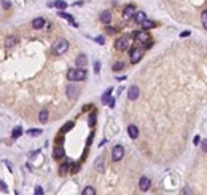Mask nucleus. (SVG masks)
<instances>
[{
    "mask_svg": "<svg viewBox=\"0 0 207 195\" xmlns=\"http://www.w3.org/2000/svg\"><path fill=\"white\" fill-rule=\"evenodd\" d=\"M180 35H182V37H188V35H190V32H188V31H186V32H182Z\"/></svg>",
    "mask_w": 207,
    "mask_h": 195,
    "instance_id": "obj_41",
    "label": "nucleus"
},
{
    "mask_svg": "<svg viewBox=\"0 0 207 195\" xmlns=\"http://www.w3.org/2000/svg\"><path fill=\"white\" fill-rule=\"evenodd\" d=\"M127 98H129L131 101H136L137 98H139V88H137L136 85H132L129 90H127Z\"/></svg>",
    "mask_w": 207,
    "mask_h": 195,
    "instance_id": "obj_11",
    "label": "nucleus"
},
{
    "mask_svg": "<svg viewBox=\"0 0 207 195\" xmlns=\"http://www.w3.org/2000/svg\"><path fill=\"white\" fill-rule=\"evenodd\" d=\"M136 13H137V11H136V5L129 3V5L124 7V10H123V18H124V19H129V18H134Z\"/></svg>",
    "mask_w": 207,
    "mask_h": 195,
    "instance_id": "obj_5",
    "label": "nucleus"
},
{
    "mask_svg": "<svg viewBox=\"0 0 207 195\" xmlns=\"http://www.w3.org/2000/svg\"><path fill=\"white\" fill-rule=\"evenodd\" d=\"M180 195H193V190H191L190 187H183V189L180 190Z\"/></svg>",
    "mask_w": 207,
    "mask_h": 195,
    "instance_id": "obj_28",
    "label": "nucleus"
},
{
    "mask_svg": "<svg viewBox=\"0 0 207 195\" xmlns=\"http://www.w3.org/2000/svg\"><path fill=\"white\" fill-rule=\"evenodd\" d=\"M86 63H88V58H86V54H85V53L78 54L77 59H75V64H77V67H78V69L86 67Z\"/></svg>",
    "mask_w": 207,
    "mask_h": 195,
    "instance_id": "obj_9",
    "label": "nucleus"
},
{
    "mask_svg": "<svg viewBox=\"0 0 207 195\" xmlns=\"http://www.w3.org/2000/svg\"><path fill=\"white\" fill-rule=\"evenodd\" d=\"M2 7L3 8H10L11 7V2H10V0H2Z\"/></svg>",
    "mask_w": 207,
    "mask_h": 195,
    "instance_id": "obj_32",
    "label": "nucleus"
},
{
    "mask_svg": "<svg viewBox=\"0 0 207 195\" xmlns=\"http://www.w3.org/2000/svg\"><path fill=\"white\" fill-rule=\"evenodd\" d=\"M86 69H70V71L67 72V78L70 82H81V80H85L86 78Z\"/></svg>",
    "mask_w": 207,
    "mask_h": 195,
    "instance_id": "obj_1",
    "label": "nucleus"
},
{
    "mask_svg": "<svg viewBox=\"0 0 207 195\" xmlns=\"http://www.w3.org/2000/svg\"><path fill=\"white\" fill-rule=\"evenodd\" d=\"M118 51H124V50H127V46H129V39L127 37H121V39L116 40V43H115Z\"/></svg>",
    "mask_w": 207,
    "mask_h": 195,
    "instance_id": "obj_6",
    "label": "nucleus"
},
{
    "mask_svg": "<svg viewBox=\"0 0 207 195\" xmlns=\"http://www.w3.org/2000/svg\"><path fill=\"white\" fill-rule=\"evenodd\" d=\"M41 133H43V131H41L40 128H32V130H29V134H30V136H40Z\"/></svg>",
    "mask_w": 207,
    "mask_h": 195,
    "instance_id": "obj_26",
    "label": "nucleus"
},
{
    "mask_svg": "<svg viewBox=\"0 0 207 195\" xmlns=\"http://www.w3.org/2000/svg\"><path fill=\"white\" fill-rule=\"evenodd\" d=\"M108 104H110V107H115V99H110Z\"/></svg>",
    "mask_w": 207,
    "mask_h": 195,
    "instance_id": "obj_40",
    "label": "nucleus"
},
{
    "mask_svg": "<svg viewBox=\"0 0 207 195\" xmlns=\"http://www.w3.org/2000/svg\"><path fill=\"white\" fill-rule=\"evenodd\" d=\"M35 195H43V189H41L40 185H37V187H35Z\"/></svg>",
    "mask_w": 207,
    "mask_h": 195,
    "instance_id": "obj_33",
    "label": "nucleus"
},
{
    "mask_svg": "<svg viewBox=\"0 0 207 195\" xmlns=\"http://www.w3.org/2000/svg\"><path fill=\"white\" fill-rule=\"evenodd\" d=\"M142 26H144L145 29H151V27H155V22H153V21H150V19H147Z\"/></svg>",
    "mask_w": 207,
    "mask_h": 195,
    "instance_id": "obj_29",
    "label": "nucleus"
},
{
    "mask_svg": "<svg viewBox=\"0 0 207 195\" xmlns=\"http://www.w3.org/2000/svg\"><path fill=\"white\" fill-rule=\"evenodd\" d=\"M142 56H144V50H142V48H134L131 51V63L132 64L139 63L140 59H142Z\"/></svg>",
    "mask_w": 207,
    "mask_h": 195,
    "instance_id": "obj_7",
    "label": "nucleus"
},
{
    "mask_svg": "<svg viewBox=\"0 0 207 195\" xmlns=\"http://www.w3.org/2000/svg\"><path fill=\"white\" fill-rule=\"evenodd\" d=\"M59 16L61 18H64V19H67V21H70L72 24H75V21H73V18L70 16V15H67V13H62V11H59ZM77 26V24H75Z\"/></svg>",
    "mask_w": 207,
    "mask_h": 195,
    "instance_id": "obj_25",
    "label": "nucleus"
},
{
    "mask_svg": "<svg viewBox=\"0 0 207 195\" xmlns=\"http://www.w3.org/2000/svg\"><path fill=\"white\" fill-rule=\"evenodd\" d=\"M45 26L48 27V22L45 21L43 18H35V19L32 21V27H34V29H43Z\"/></svg>",
    "mask_w": 207,
    "mask_h": 195,
    "instance_id": "obj_10",
    "label": "nucleus"
},
{
    "mask_svg": "<svg viewBox=\"0 0 207 195\" xmlns=\"http://www.w3.org/2000/svg\"><path fill=\"white\" fill-rule=\"evenodd\" d=\"M16 43H18V37L16 35H8L5 39V46L7 48H13Z\"/></svg>",
    "mask_w": 207,
    "mask_h": 195,
    "instance_id": "obj_15",
    "label": "nucleus"
},
{
    "mask_svg": "<svg viewBox=\"0 0 207 195\" xmlns=\"http://www.w3.org/2000/svg\"><path fill=\"white\" fill-rule=\"evenodd\" d=\"M94 72H96V74L100 72V63H99V61H94Z\"/></svg>",
    "mask_w": 207,
    "mask_h": 195,
    "instance_id": "obj_31",
    "label": "nucleus"
},
{
    "mask_svg": "<svg viewBox=\"0 0 207 195\" xmlns=\"http://www.w3.org/2000/svg\"><path fill=\"white\" fill-rule=\"evenodd\" d=\"M201 142V139H199V136H194V144H196V146H197V144H199Z\"/></svg>",
    "mask_w": 207,
    "mask_h": 195,
    "instance_id": "obj_39",
    "label": "nucleus"
},
{
    "mask_svg": "<svg viewBox=\"0 0 207 195\" xmlns=\"http://www.w3.org/2000/svg\"><path fill=\"white\" fill-rule=\"evenodd\" d=\"M201 149H202V152H207V139H204V141H202Z\"/></svg>",
    "mask_w": 207,
    "mask_h": 195,
    "instance_id": "obj_35",
    "label": "nucleus"
},
{
    "mask_svg": "<svg viewBox=\"0 0 207 195\" xmlns=\"http://www.w3.org/2000/svg\"><path fill=\"white\" fill-rule=\"evenodd\" d=\"M110 19H112V13H110L108 10H105V11L100 13V21H102L104 24H108Z\"/></svg>",
    "mask_w": 207,
    "mask_h": 195,
    "instance_id": "obj_16",
    "label": "nucleus"
},
{
    "mask_svg": "<svg viewBox=\"0 0 207 195\" xmlns=\"http://www.w3.org/2000/svg\"><path fill=\"white\" fill-rule=\"evenodd\" d=\"M112 91H113V90H112V88H108V90H107V91H105V93H104V96H102V99H100V101H102V103H104V104H107V103H110V96H112Z\"/></svg>",
    "mask_w": 207,
    "mask_h": 195,
    "instance_id": "obj_19",
    "label": "nucleus"
},
{
    "mask_svg": "<svg viewBox=\"0 0 207 195\" xmlns=\"http://www.w3.org/2000/svg\"><path fill=\"white\" fill-rule=\"evenodd\" d=\"M69 166H70V163H69V162H66L64 165H61V168H59V174H61V176H66L67 171H69Z\"/></svg>",
    "mask_w": 207,
    "mask_h": 195,
    "instance_id": "obj_21",
    "label": "nucleus"
},
{
    "mask_svg": "<svg viewBox=\"0 0 207 195\" xmlns=\"http://www.w3.org/2000/svg\"><path fill=\"white\" fill-rule=\"evenodd\" d=\"M134 37H136V40H137V42H142V43L148 42V32H145V31H139V32H136Z\"/></svg>",
    "mask_w": 207,
    "mask_h": 195,
    "instance_id": "obj_12",
    "label": "nucleus"
},
{
    "mask_svg": "<svg viewBox=\"0 0 207 195\" xmlns=\"http://www.w3.org/2000/svg\"><path fill=\"white\" fill-rule=\"evenodd\" d=\"M21 133H22V128L21 127H16L15 130H13V133H11V139H18L21 136Z\"/></svg>",
    "mask_w": 207,
    "mask_h": 195,
    "instance_id": "obj_22",
    "label": "nucleus"
},
{
    "mask_svg": "<svg viewBox=\"0 0 207 195\" xmlns=\"http://www.w3.org/2000/svg\"><path fill=\"white\" fill-rule=\"evenodd\" d=\"M51 50H53L54 54H64L69 50V42L66 39H57L53 43V48Z\"/></svg>",
    "mask_w": 207,
    "mask_h": 195,
    "instance_id": "obj_2",
    "label": "nucleus"
},
{
    "mask_svg": "<svg viewBox=\"0 0 207 195\" xmlns=\"http://www.w3.org/2000/svg\"><path fill=\"white\" fill-rule=\"evenodd\" d=\"M201 21H202V27L207 29V10H204L201 13Z\"/></svg>",
    "mask_w": 207,
    "mask_h": 195,
    "instance_id": "obj_24",
    "label": "nucleus"
},
{
    "mask_svg": "<svg viewBox=\"0 0 207 195\" xmlns=\"http://www.w3.org/2000/svg\"><path fill=\"white\" fill-rule=\"evenodd\" d=\"M38 120H40V123H46L48 122V110H41V112L38 114Z\"/></svg>",
    "mask_w": 207,
    "mask_h": 195,
    "instance_id": "obj_18",
    "label": "nucleus"
},
{
    "mask_svg": "<svg viewBox=\"0 0 207 195\" xmlns=\"http://www.w3.org/2000/svg\"><path fill=\"white\" fill-rule=\"evenodd\" d=\"M66 91H67L69 99H77L78 95H80V88H78L77 85H72V83H69V85H67Z\"/></svg>",
    "mask_w": 207,
    "mask_h": 195,
    "instance_id": "obj_3",
    "label": "nucleus"
},
{
    "mask_svg": "<svg viewBox=\"0 0 207 195\" xmlns=\"http://www.w3.org/2000/svg\"><path fill=\"white\" fill-rule=\"evenodd\" d=\"M81 195H96V189L93 187V185H88V187H85Z\"/></svg>",
    "mask_w": 207,
    "mask_h": 195,
    "instance_id": "obj_23",
    "label": "nucleus"
},
{
    "mask_svg": "<svg viewBox=\"0 0 207 195\" xmlns=\"http://www.w3.org/2000/svg\"><path fill=\"white\" fill-rule=\"evenodd\" d=\"M2 192H8V189H7V185H5L3 181H2Z\"/></svg>",
    "mask_w": 207,
    "mask_h": 195,
    "instance_id": "obj_38",
    "label": "nucleus"
},
{
    "mask_svg": "<svg viewBox=\"0 0 207 195\" xmlns=\"http://www.w3.org/2000/svg\"><path fill=\"white\" fill-rule=\"evenodd\" d=\"M127 134H129L131 139H137L139 138V128H137L136 125H129V127H127Z\"/></svg>",
    "mask_w": 207,
    "mask_h": 195,
    "instance_id": "obj_13",
    "label": "nucleus"
},
{
    "mask_svg": "<svg viewBox=\"0 0 207 195\" xmlns=\"http://www.w3.org/2000/svg\"><path fill=\"white\" fill-rule=\"evenodd\" d=\"M94 125V114H91V117H89V127H93Z\"/></svg>",
    "mask_w": 207,
    "mask_h": 195,
    "instance_id": "obj_36",
    "label": "nucleus"
},
{
    "mask_svg": "<svg viewBox=\"0 0 207 195\" xmlns=\"http://www.w3.org/2000/svg\"><path fill=\"white\" fill-rule=\"evenodd\" d=\"M54 159H64V149H62V146H59L56 147V150H54Z\"/></svg>",
    "mask_w": 207,
    "mask_h": 195,
    "instance_id": "obj_20",
    "label": "nucleus"
},
{
    "mask_svg": "<svg viewBox=\"0 0 207 195\" xmlns=\"http://www.w3.org/2000/svg\"><path fill=\"white\" fill-rule=\"evenodd\" d=\"M151 187V181L147 178V176H142L140 178V181H139V189L140 190H144V192H147Z\"/></svg>",
    "mask_w": 207,
    "mask_h": 195,
    "instance_id": "obj_8",
    "label": "nucleus"
},
{
    "mask_svg": "<svg viewBox=\"0 0 207 195\" xmlns=\"http://www.w3.org/2000/svg\"><path fill=\"white\" fill-rule=\"evenodd\" d=\"M115 32H116V31H115L113 27H107V34H110V35H112V34H115Z\"/></svg>",
    "mask_w": 207,
    "mask_h": 195,
    "instance_id": "obj_37",
    "label": "nucleus"
},
{
    "mask_svg": "<svg viewBox=\"0 0 207 195\" xmlns=\"http://www.w3.org/2000/svg\"><path fill=\"white\" fill-rule=\"evenodd\" d=\"M134 21L137 22V24H144V22L147 21V15L145 11H137L134 15Z\"/></svg>",
    "mask_w": 207,
    "mask_h": 195,
    "instance_id": "obj_14",
    "label": "nucleus"
},
{
    "mask_svg": "<svg viewBox=\"0 0 207 195\" xmlns=\"http://www.w3.org/2000/svg\"><path fill=\"white\" fill-rule=\"evenodd\" d=\"M96 42H97V43H99V45H104V43H105V39H104V37H102V35H99V37H97V39H96Z\"/></svg>",
    "mask_w": 207,
    "mask_h": 195,
    "instance_id": "obj_34",
    "label": "nucleus"
},
{
    "mask_svg": "<svg viewBox=\"0 0 207 195\" xmlns=\"http://www.w3.org/2000/svg\"><path fill=\"white\" fill-rule=\"evenodd\" d=\"M51 7H56L57 10L61 11V10H66V8H67V3L64 2V0H56L54 3H51Z\"/></svg>",
    "mask_w": 207,
    "mask_h": 195,
    "instance_id": "obj_17",
    "label": "nucleus"
},
{
    "mask_svg": "<svg viewBox=\"0 0 207 195\" xmlns=\"http://www.w3.org/2000/svg\"><path fill=\"white\" fill-rule=\"evenodd\" d=\"M123 155H124V149H123V146L116 144V146L113 147V150H112V160H113V162H119V160L123 159Z\"/></svg>",
    "mask_w": 207,
    "mask_h": 195,
    "instance_id": "obj_4",
    "label": "nucleus"
},
{
    "mask_svg": "<svg viewBox=\"0 0 207 195\" xmlns=\"http://www.w3.org/2000/svg\"><path fill=\"white\" fill-rule=\"evenodd\" d=\"M70 128H73V122H69V123H66V125H64V128H62V133H67Z\"/></svg>",
    "mask_w": 207,
    "mask_h": 195,
    "instance_id": "obj_30",
    "label": "nucleus"
},
{
    "mask_svg": "<svg viewBox=\"0 0 207 195\" xmlns=\"http://www.w3.org/2000/svg\"><path fill=\"white\" fill-rule=\"evenodd\" d=\"M123 67H124V63H121V61H118V63L113 64V71H121Z\"/></svg>",
    "mask_w": 207,
    "mask_h": 195,
    "instance_id": "obj_27",
    "label": "nucleus"
}]
</instances>
